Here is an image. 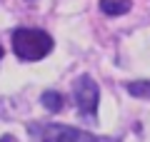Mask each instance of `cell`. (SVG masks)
Masks as SVG:
<instances>
[{"mask_svg": "<svg viewBox=\"0 0 150 142\" xmlns=\"http://www.w3.org/2000/svg\"><path fill=\"white\" fill-rule=\"evenodd\" d=\"M13 50L20 60L35 63V60H43L53 50V37L38 27H18L13 32Z\"/></svg>", "mask_w": 150, "mask_h": 142, "instance_id": "cell-1", "label": "cell"}, {"mask_svg": "<svg viewBox=\"0 0 150 142\" xmlns=\"http://www.w3.org/2000/svg\"><path fill=\"white\" fill-rule=\"evenodd\" d=\"M73 97L83 115H95L98 102H100V87H98V82L90 75H80L73 85Z\"/></svg>", "mask_w": 150, "mask_h": 142, "instance_id": "cell-2", "label": "cell"}, {"mask_svg": "<svg viewBox=\"0 0 150 142\" xmlns=\"http://www.w3.org/2000/svg\"><path fill=\"white\" fill-rule=\"evenodd\" d=\"M43 142H98V140L88 132L68 125H48L43 132Z\"/></svg>", "mask_w": 150, "mask_h": 142, "instance_id": "cell-3", "label": "cell"}, {"mask_svg": "<svg viewBox=\"0 0 150 142\" xmlns=\"http://www.w3.org/2000/svg\"><path fill=\"white\" fill-rule=\"evenodd\" d=\"M133 8L130 0H100V10L110 18H118V15H125V13Z\"/></svg>", "mask_w": 150, "mask_h": 142, "instance_id": "cell-4", "label": "cell"}, {"mask_svg": "<svg viewBox=\"0 0 150 142\" xmlns=\"http://www.w3.org/2000/svg\"><path fill=\"white\" fill-rule=\"evenodd\" d=\"M40 102L45 105V110H50V112H60V107H63V95H60V92H53V90H48V92H43Z\"/></svg>", "mask_w": 150, "mask_h": 142, "instance_id": "cell-5", "label": "cell"}, {"mask_svg": "<svg viewBox=\"0 0 150 142\" xmlns=\"http://www.w3.org/2000/svg\"><path fill=\"white\" fill-rule=\"evenodd\" d=\"M128 92L133 95V97L150 100V80H135V82H128Z\"/></svg>", "mask_w": 150, "mask_h": 142, "instance_id": "cell-6", "label": "cell"}, {"mask_svg": "<svg viewBox=\"0 0 150 142\" xmlns=\"http://www.w3.org/2000/svg\"><path fill=\"white\" fill-rule=\"evenodd\" d=\"M0 58H3V50H0Z\"/></svg>", "mask_w": 150, "mask_h": 142, "instance_id": "cell-7", "label": "cell"}]
</instances>
